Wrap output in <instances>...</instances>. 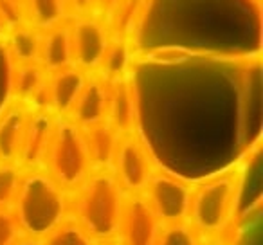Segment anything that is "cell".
<instances>
[{
	"instance_id": "19",
	"label": "cell",
	"mask_w": 263,
	"mask_h": 245,
	"mask_svg": "<svg viewBox=\"0 0 263 245\" xmlns=\"http://www.w3.org/2000/svg\"><path fill=\"white\" fill-rule=\"evenodd\" d=\"M42 34H44V31L34 29L29 24H20L15 29L8 31V49L15 65L38 62L42 47Z\"/></svg>"
},
{
	"instance_id": "22",
	"label": "cell",
	"mask_w": 263,
	"mask_h": 245,
	"mask_svg": "<svg viewBox=\"0 0 263 245\" xmlns=\"http://www.w3.org/2000/svg\"><path fill=\"white\" fill-rule=\"evenodd\" d=\"M22 169L16 164L0 162V209H9L18 190Z\"/></svg>"
},
{
	"instance_id": "28",
	"label": "cell",
	"mask_w": 263,
	"mask_h": 245,
	"mask_svg": "<svg viewBox=\"0 0 263 245\" xmlns=\"http://www.w3.org/2000/svg\"><path fill=\"white\" fill-rule=\"evenodd\" d=\"M96 245H119L117 240H110V241H96Z\"/></svg>"
},
{
	"instance_id": "16",
	"label": "cell",
	"mask_w": 263,
	"mask_h": 245,
	"mask_svg": "<svg viewBox=\"0 0 263 245\" xmlns=\"http://www.w3.org/2000/svg\"><path fill=\"white\" fill-rule=\"evenodd\" d=\"M49 72L40 63H22L15 65L11 78L13 99L26 103L33 108L34 101L40 98L42 92L47 88Z\"/></svg>"
},
{
	"instance_id": "18",
	"label": "cell",
	"mask_w": 263,
	"mask_h": 245,
	"mask_svg": "<svg viewBox=\"0 0 263 245\" xmlns=\"http://www.w3.org/2000/svg\"><path fill=\"white\" fill-rule=\"evenodd\" d=\"M132 60H134V52H132L130 38L110 36V42L106 45V51L103 54V60L99 63L96 76L105 80L106 83L119 80V78L130 76Z\"/></svg>"
},
{
	"instance_id": "7",
	"label": "cell",
	"mask_w": 263,
	"mask_h": 245,
	"mask_svg": "<svg viewBox=\"0 0 263 245\" xmlns=\"http://www.w3.org/2000/svg\"><path fill=\"white\" fill-rule=\"evenodd\" d=\"M72 65L87 74H96L110 42V33L103 20L96 16L69 18Z\"/></svg>"
},
{
	"instance_id": "2",
	"label": "cell",
	"mask_w": 263,
	"mask_h": 245,
	"mask_svg": "<svg viewBox=\"0 0 263 245\" xmlns=\"http://www.w3.org/2000/svg\"><path fill=\"white\" fill-rule=\"evenodd\" d=\"M69 197L70 216L90 234L92 240H116L126 195L110 169H92Z\"/></svg>"
},
{
	"instance_id": "27",
	"label": "cell",
	"mask_w": 263,
	"mask_h": 245,
	"mask_svg": "<svg viewBox=\"0 0 263 245\" xmlns=\"http://www.w3.org/2000/svg\"><path fill=\"white\" fill-rule=\"evenodd\" d=\"M13 245H40V240H34V238L29 236H20Z\"/></svg>"
},
{
	"instance_id": "13",
	"label": "cell",
	"mask_w": 263,
	"mask_h": 245,
	"mask_svg": "<svg viewBox=\"0 0 263 245\" xmlns=\"http://www.w3.org/2000/svg\"><path fill=\"white\" fill-rule=\"evenodd\" d=\"M90 74L76 69L74 65L49 74L47 92H49V110L56 117H67L81 94L85 83Z\"/></svg>"
},
{
	"instance_id": "25",
	"label": "cell",
	"mask_w": 263,
	"mask_h": 245,
	"mask_svg": "<svg viewBox=\"0 0 263 245\" xmlns=\"http://www.w3.org/2000/svg\"><path fill=\"white\" fill-rule=\"evenodd\" d=\"M69 18L96 16L98 18V0H65Z\"/></svg>"
},
{
	"instance_id": "9",
	"label": "cell",
	"mask_w": 263,
	"mask_h": 245,
	"mask_svg": "<svg viewBox=\"0 0 263 245\" xmlns=\"http://www.w3.org/2000/svg\"><path fill=\"white\" fill-rule=\"evenodd\" d=\"M54 121L56 116L49 110H34L31 114L22 146H20L18 162H16L20 169H42L52 128H54Z\"/></svg>"
},
{
	"instance_id": "23",
	"label": "cell",
	"mask_w": 263,
	"mask_h": 245,
	"mask_svg": "<svg viewBox=\"0 0 263 245\" xmlns=\"http://www.w3.org/2000/svg\"><path fill=\"white\" fill-rule=\"evenodd\" d=\"M0 24L6 27V31H11L20 24H26L20 0H0Z\"/></svg>"
},
{
	"instance_id": "1",
	"label": "cell",
	"mask_w": 263,
	"mask_h": 245,
	"mask_svg": "<svg viewBox=\"0 0 263 245\" xmlns=\"http://www.w3.org/2000/svg\"><path fill=\"white\" fill-rule=\"evenodd\" d=\"M9 209L24 236L42 240L70 216V197L44 169H22Z\"/></svg>"
},
{
	"instance_id": "5",
	"label": "cell",
	"mask_w": 263,
	"mask_h": 245,
	"mask_svg": "<svg viewBox=\"0 0 263 245\" xmlns=\"http://www.w3.org/2000/svg\"><path fill=\"white\" fill-rule=\"evenodd\" d=\"M191 190L193 186L180 177L155 168L146 187L141 195L146 198L150 208L161 220L162 225L187 222L191 205Z\"/></svg>"
},
{
	"instance_id": "29",
	"label": "cell",
	"mask_w": 263,
	"mask_h": 245,
	"mask_svg": "<svg viewBox=\"0 0 263 245\" xmlns=\"http://www.w3.org/2000/svg\"><path fill=\"white\" fill-rule=\"evenodd\" d=\"M227 245H229V243H227ZM231 245H234V243H231Z\"/></svg>"
},
{
	"instance_id": "21",
	"label": "cell",
	"mask_w": 263,
	"mask_h": 245,
	"mask_svg": "<svg viewBox=\"0 0 263 245\" xmlns=\"http://www.w3.org/2000/svg\"><path fill=\"white\" fill-rule=\"evenodd\" d=\"M202 236L193 229L190 222L162 225L155 245H200Z\"/></svg>"
},
{
	"instance_id": "20",
	"label": "cell",
	"mask_w": 263,
	"mask_h": 245,
	"mask_svg": "<svg viewBox=\"0 0 263 245\" xmlns=\"http://www.w3.org/2000/svg\"><path fill=\"white\" fill-rule=\"evenodd\" d=\"M40 245H96L90 234L72 218H65L58 227L40 240Z\"/></svg>"
},
{
	"instance_id": "12",
	"label": "cell",
	"mask_w": 263,
	"mask_h": 245,
	"mask_svg": "<svg viewBox=\"0 0 263 245\" xmlns=\"http://www.w3.org/2000/svg\"><path fill=\"white\" fill-rule=\"evenodd\" d=\"M106 123L121 136L136 132L137 123V99L130 76L108 81V110Z\"/></svg>"
},
{
	"instance_id": "3",
	"label": "cell",
	"mask_w": 263,
	"mask_h": 245,
	"mask_svg": "<svg viewBox=\"0 0 263 245\" xmlns=\"http://www.w3.org/2000/svg\"><path fill=\"white\" fill-rule=\"evenodd\" d=\"M241 180L240 169H231L193 186L187 222L200 236H222L236 211Z\"/></svg>"
},
{
	"instance_id": "10",
	"label": "cell",
	"mask_w": 263,
	"mask_h": 245,
	"mask_svg": "<svg viewBox=\"0 0 263 245\" xmlns=\"http://www.w3.org/2000/svg\"><path fill=\"white\" fill-rule=\"evenodd\" d=\"M106 110H108V83L96 74H90L67 119L83 130L106 121Z\"/></svg>"
},
{
	"instance_id": "24",
	"label": "cell",
	"mask_w": 263,
	"mask_h": 245,
	"mask_svg": "<svg viewBox=\"0 0 263 245\" xmlns=\"http://www.w3.org/2000/svg\"><path fill=\"white\" fill-rule=\"evenodd\" d=\"M20 236V227L11 209H0V245H13Z\"/></svg>"
},
{
	"instance_id": "8",
	"label": "cell",
	"mask_w": 263,
	"mask_h": 245,
	"mask_svg": "<svg viewBox=\"0 0 263 245\" xmlns=\"http://www.w3.org/2000/svg\"><path fill=\"white\" fill-rule=\"evenodd\" d=\"M162 223L143 195H126L121 213L117 243L119 245H155Z\"/></svg>"
},
{
	"instance_id": "11",
	"label": "cell",
	"mask_w": 263,
	"mask_h": 245,
	"mask_svg": "<svg viewBox=\"0 0 263 245\" xmlns=\"http://www.w3.org/2000/svg\"><path fill=\"white\" fill-rule=\"evenodd\" d=\"M34 110L26 103L15 101L9 103L0 114V162L4 164H16L22 146L24 134L27 123Z\"/></svg>"
},
{
	"instance_id": "17",
	"label": "cell",
	"mask_w": 263,
	"mask_h": 245,
	"mask_svg": "<svg viewBox=\"0 0 263 245\" xmlns=\"http://www.w3.org/2000/svg\"><path fill=\"white\" fill-rule=\"evenodd\" d=\"M24 20L38 31H49L69 20L65 0H20Z\"/></svg>"
},
{
	"instance_id": "4",
	"label": "cell",
	"mask_w": 263,
	"mask_h": 245,
	"mask_svg": "<svg viewBox=\"0 0 263 245\" xmlns=\"http://www.w3.org/2000/svg\"><path fill=\"white\" fill-rule=\"evenodd\" d=\"M65 191H74L92 172L83 134L67 117H56L42 166Z\"/></svg>"
},
{
	"instance_id": "6",
	"label": "cell",
	"mask_w": 263,
	"mask_h": 245,
	"mask_svg": "<svg viewBox=\"0 0 263 245\" xmlns=\"http://www.w3.org/2000/svg\"><path fill=\"white\" fill-rule=\"evenodd\" d=\"M155 168L157 166L152 159L150 150L144 141L137 136V132L121 136L110 172L114 173L124 195L143 193Z\"/></svg>"
},
{
	"instance_id": "15",
	"label": "cell",
	"mask_w": 263,
	"mask_h": 245,
	"mask_svg": "<svg viewBox=\"0 0 263 245\" xmlns=\"http://www.w3.org/2000/svg\"><path fill=\"white\" fill-rule=\"evenodd\" d=\"M38 63H40L49 74L72 65L69 20L60 24V26L52 27V29L44 31Z\"/></svg>"
},
{
	"instance_id": "26",
	"label": "cell",
	"mask_w": 263,
	"mask_h": 245,
	"mask_svg": "<svg viewBox=\"0 0 263 245\" xmlns=\"http://www.w3.org/2000/svg\"><path fill=\"white\" fill-rule=\"evenodd\" d=\"M200 245H227L222 236H202Z\"/></svg>"
},
{
	"instance_id": "14",
	"label": "cell",
	"mask_w": 263,
	"mask_h": 245,
	"mask_svg": "<svg viewBox=\"0 0 263 245\" xmlns=\"http://www.w3.org/2000/svg\"><path fill=\"white\" fill-rule=\"evenodd\" d=\"M81 130V128H80ZM85 144H87L88 157H90L92 169H110L117 146H119L121 134L106 121L98 123L94 126L81 130Z\"/></svg>"
}]
</instances>
